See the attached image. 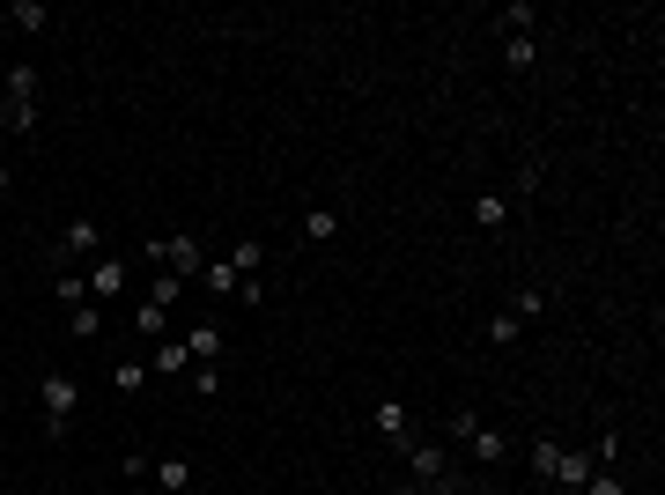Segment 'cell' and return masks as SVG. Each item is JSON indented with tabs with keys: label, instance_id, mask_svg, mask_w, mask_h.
Instances as JSON below:
<instances>
[{
	"label": "cell",
	"instance_id": "cell-32",
	"mask_svg": "<svg viewBox=\"0 0 665 495\" xmlns=\"http://www.w3.org/2000/svg\"><path fill=\"white\" fill-rule=\"evenodd\" d=\"M422 495H466V488H459V481H451V473H444V481H429Z\"/></svg>",
	"mask_w": 665,
	"mask_h": 495
},
{
	"label": "cell",
	"instance_id": "cell-5",
	"mask_svg": "<svg viewBox=\"0 0 665 495\" xmlns=\"http://www.w3.org/2000/svg\"><path fill=\"white\" fill-rule=\"evenodd\" d=\"M148 377H193V355H185V340H178V333L156 340V355H148Z\"/></svg>",
	"mask_w": 665,
	"mask_h": 495
},
{
	"label": "cell",
	"instance_id": "cell-28",
	"mask_svg": "<svg viewBox=\"0 0 665 495\" xmlns=\"http://www.w3.org/2000/svg\"><path fill=\"white\" fill-rule=\"evenodd\" d=\"M111 385H119V392H141V385H148V363H119V370H111Z\"/></svg>",
	"mask_w": 665,
	"mask_h": 495
},
{
	"label": "cell",
	"instance_id": "cell-3",
	"mask_svg": "<svg viewBox=\"0 0 665 495\" xmlns=\"http://www.w3.org/2000/svg\"><path fill=\"white\" fill-rule=\"evenodd\" d=\"M148 259H163V274H178V281H193L200 266H207L200 237H156V244H148Z\"/></svg>",
	"mask_w": 665,
	"mask_h": 495
},
{
	"label": "cell",
	"instance_id": "cell-19",
	"mask_svg": "<svg viewBox=\"0 0 665 495\" xmlns=\"http://www.w3.org/2000/svg\"><path fill=\"white\" fill-rule=\"evenodd\" d=\"M555 466H562V444H555V436H532V473L555 481Z\"/></svg>",
	"mask_w": 665,
	"mask_h": 495
},
{
	"label": "cell",
	"instance_id": "cell-15",
	"mask_svg": "<svg viewBox=\"0 0 665 495\" xmlns=\"http://www.w3.org/2000/svg\"><path fill=\"white\" fill-rule=\"evenodd\" d=\"M200 281H207L215 296H237V281H244V274H237L230 259H207V266H200Z\"/></svg>",
	"mask_w": 665,
	"mask_h": 495
},
{
	"label": "cell",
	"instance_id": "cell-33",
	"mask_svg": "<svg viewBox=\"0 0 665 495\" xmlns=\"http://www.w3.org/2000/svg\"><path fill=\"white\" fill-rule=\"evenodd\" d=\"M466 495H496V488H466Z\"/></svg>",
	"mask_w": 665,
	"mask_h": 495
},
{
	"label": "cell",
	"instance_id": "cell-14",
	"mask_svg": "<svg viewBox=\"0 0 665 495\" xmlns=\"http://www.w3.org/2000/svg\"><path fill=\"white\" fill-rule=\"evenodd\" d=\"M185 355H193V363H215L222 355V326H193L185 333Z\"/></svg>",
	"mask_w": 665,
	"mask_h": 495
},
{
	"label": "cell",
	"instance_id": "cell-12",
	"mask_svg": "<svg viewBox=\"0 0 665 495\" xmlns=\"http://www.w3.org/2000/svg\"><path fill=\"white\" fill-rule=\"evenodd\" d=\"M473 230H488V237L510 230V200L503 193H481V200H473Z\"/></svg>",
	"mask_w": 665,
	"mask_h": 495
},
{
	"label": "cell",
	"instance_id": "cell-22",
	"mask_svg": "<svg viewBox=\"0 0 665 495\" xmlns=\"http://www.w3.org/2000/svg\"><path fill=\"white\" fill-rule=\"evenodd\" d=\"M481 333H488V348H510V340H518L525 326H518V318H510V311H496V318H488Z\"/></svg>",
	"mask_w": 665,
	"mask_h": 495
},
{
	"label": "cell",
	"instance_id": "cell-16",
	"mask_svg": "<svg viewBox=\"0 0 665 495\" xmlns=\"http://www.w3.org/2000/svg\"><path fill=\"white\" fill-rule=\"evenodd\" d=\"M67 333H74V340H97V333H104V303H82V311H67Z\"/></svg>",
	"mask_w": 665,
	"mask_h": 495
},
{
	"label": "cell",
	"instance_id": "cell-18",
	"mask_svg": "<svg viewBox=\"0 0 665 495\" xmlns=\"http://www.w3.org/2000/svg\"><path fill=\"white\" fill-rule=\"evenodd\" d=\"M148 481H163L170 495H185V488H193V466H185V459H156V473H148Z\"/></svg>",
	"mask_w": 665,
	"mask_h": 495
},
{
	"label": "cell",
	"instance_id": "cell-23",
	"mask_svg": "<svg viewBox=\"0 0 665 495\" xmlns=\"http://www.w3.org/2000/svg\"><path fill=\"white\" fill-rule=\"evenodd\" d=\"M540 311H547V289H518V296H510V318H518V326L540 318Z\"/></svg>",
	"mask_w": 665,
	"mask_h": 495
},
{
	"label": "cell",
	"instance_id": "cell-24",
	"mask_svg": "<svg viewBox=\"0 0 665 495\" xmlns=\"http://www.w3.org/2000/svg\"><path fill=\"white\" fill-rule=\"evenodd\" d=\"M0 119H8V133H37V104H8L0 97Z\"/></svg>",
	"mask_w": 665,
	"mask_h": 495
},
{
	"label": "cell",
	"instance_id": "cell-26",
	"mask_svg": "<svg viewBox=\"0 0 665 495\" xmlns=\"http://www.w3.org/2000/svg\"><path fill=\"white\" fill-rule=\"evenodd\" d=\"M503 60H510V74H532V60H540V52H532V37H510Z\"/></svg>",
	"mask_w": 665,
	"mask_h": 495
},
{
	"label": "cell",
	"instance_id": "cell-1",
	"mask_svg": "<svg viewBox=\"0 0 665 495\" xmlns=\"http://www.w3.org/2000/svg\"><path fill=\"white\" fill-rule=\"evenodd\" d=\"M451 436H459L481 466H503V459H510V436H496L488 422H473V414H451Z\"/></svg>",
	"mask_w": 665,
	"mask_h": 495
},
{
	"label": "cell",
	"instance_id": "cell-34",
	"mask_svg": "<svg viewBox=\"0 0 665 495\" xmlns=\"http://www.w3.org/2000/svg\"><path fill=\"white\" fill-rule=\"evenodd\" d=\"M0 237H8V222H0Z\"/></svg>",
	"mask_w": 665,
	"mask_h": 495
},
{
	"label": "cell",
	"instance_id": "cell-6",
	"mask_svg": "<svg viewBox=\"0 0 665 495\" xmlns=\"http://www.w3.org/2000/svg\"><path fill=\"white\" fill-rule=\"evenodd\" d=\"M82 281H89V303H111V296L126 289V259H97Z\"/></svg>",
	"mask_w": 665,
	"mask_h": 495
},
{
	"label": "cell",
	"instance_id": "cell-13",
	"mask_svg": "<svg viewBox=\"0 0 665 495\" xmlns=\"http://www.w3.org/2000/svg\"><path fill=\"white\" fill-rule=\"evenodd\" d=\"M303 237H311V244H333V237H340V207H311V215H303Z\"/></svg>",
	"mask_w": 665,
	"mask_h": 495
},
{
	"label": "cell",
	"instance_id": "cell-29",
	"mask_svg": "<svg viewBox=\"0 0 665 495\" xmlns=\"http://www.w3.org/2000/svg\"><path fill=\"white\" fill-rule=\"evenodd\" d=\"M584 495H629V488H621V473H614V466H599L592 481H584Z\"/></svg>",
	"mask_w": 665,
	"mask_h": 495
},
{
	"label": "cell",
	"instance_id": "cell-8",
	"mask_svg": "<svg viewBox=\"0 0 665 495\" xmlns=\"http://www.w3.org/2000/svg\"><path fill=\"white\" fill-rule=\"evenodd\" d=\"M399 451H407V466H414V481H444V451H436V444H414V436H407V444H399Z\"/></svg>",
	"mask_w": 665,
	"mask_h": 495
},
{
	"label": "cell",
	"instance_id": "cell-25",
	"mask_svg": "<svg viewBox=\"0 0 665 495\" xmlns=\"http://www.w3.org/2000/svg\"><path fill=\"white\" fill-rule=\"evenodd\" d=\"M185 385H193L200 399H215V392H222V370H215V363H193V377H185Z\"/></svg>",
	"mask_w": 665,
	"mask_h": 495
},
{
	"label": "cell",
	"instance_id": "cell-20",
	"mask_svg": "<svg viewBox=\"0 0 665 495\" xmlns=\"http://www.w3.org/2000/svg\"><path fill=\"white\" fill-rule=\"evenodd\" d=\"M555 481H562V488H584V481H592V459H584V451H562Z\"/></svg>",
	"mask_w": 665,
	"mask_h": 495
},
{
	"label": "cell",
	"instance_id": "cell-7",
	"mask_svg": "<svg viewBox=\"0 0 665 495\" xmlns=\"http://www.w3.org/2000/svg\"><path fill=\"white\" fill-rule=\"evenodd\" d=\"M370 422H377V436H392V444H407V429H414V414L399 407V399H377L370 407Z\"/></svg>",
	"mask_w": 665,
	"mask_h": 495
},
{
	"label": "cell",
	"instance_id": "cell-27",
	"mask_svg": "<svg viewBox=\"0 0 665 495\" xmlns=\"http://www.w3.org/2000/svg\"><path fill=\"white\" fill-rule=\"evenodd\" d=\"M503 30L510 37H532V8H525V0H510V8H503Z\"/></svg>",
	"mask_w": 665,
	"mask_h": 495
},
{
	"label": "cell",
	"instance_id": "cell-11",
	"mask_svg": "<svg viewBox=\"0 0 665 495\" xmlns=\"http://www.w3.org/2000/svg\"><path fill=\"white\" fill-rule=\"evenodd\" d=\"M0 23L23 30V37H37V30H45V0H8V8H0Z\"/></svg>",
	"mask_w": 665,
	"mask_h": 495
},
{
	"label": "cell",
	"instance_id": "cell-9",
	"mask_svg": "<svg viewBox=\"0 0 665 495\" xmlns=\"http://www.w3.org/2000/svg\"><path fill=\"white\" fill-rule=\"evenodd\" d=\"M0 97H8V104H37V67L15 60L8 74H0Z\"/></svg>",
	"mask_w": 665,
	"mask_h": 495
},
{
	"label": "cell",
	"instance_id": "cell-31",
	"mask_svg": "<svg viewBox=\"0 0 665 495\" xmlns=\"http://www.w3.org/2000/svg\"><path fill=\"white\" fill-rule=\"evenodd\" d=\"M178 289H185L178 274H156V289H148V303H163V311H170V303H178Z\"/></svg>",
	"mask_w": 665,
	"mask_h": 495
},
{
	"label": "cell",
	"instance_id": "cell-4",
	"mask_svg": "<svg viewBox=\"0 0 665 495\" xmlns=\"http://www.w3.org/2000/svg\"><path fill=\"white\" fill-rule=\"evenodd\" d=\"M97 244H104V230H97V222H89V215H74L67 230H60V266L89 259V252H97Z\"/></svg>",
	"mask_w": 665,
	"mask_h": 495
},
{
	"label": "cell",
	"instance_id": "cell-21",
	"mask_svg": "<svg viewBox=\"0 0 665 495\" xmlns=\"http://www.w3.org/2000/svg\"><path fill=\"white\" fill-rule=\"evenodd\" d=\"M230 266H237V274H244V281H252V274H259V266H266V244H259V237H244V244H237V252H230Z\"/></svg>",
	"mask_w": 665,
	"mask_h": 495
},
{
	"label": "cell",
	"instance_id": "cell-2",
	"mask_svg": "<svg viewBox=\"0 0 665 495\" xmlns=\"http://www.w3.org/2000/svg\"><path fill=\"white\" fill-rule=\"evenodd\" d=\"M37 399H45V422H52V436H67V422H74V407H82V385H74L67 370H52L45 385H37Z\"/></svg>",
	"mask_w": 665,
	"mask_h": 495
},
{
	"label": "cell",
	"instance_id": "cell-30",
	"mask_svg": "<svg viewBox=\"0 0 665 495\" xmlns=\"http://www.w3.org/2000/svg\"><path fill=\"white\" fill-rule=\"evenodd\" d=\"M119 473H126V481H148V473H156V459H148V451H126Z\"/></svg>",
	"mask_w": 665,
	"mask_h": 495
},
{
	"label": "cell",
	"instance_id": "cell-10",
	"mask_svg": "<svg viewBox=\"0 0 665 495\" xmlns=\"http://www.w3.org/2000/svg\"><path fill=\"white\" fill-rule=\"evenodd\" d=\"M126 326L141 333V340H170V311H163V303H148V296H141V303H133V318H126Z\"/></svg>",
	"mask_w": 665,
	"mask_h": 495
},
{
	"label": "cell",
	"instance_id": "cell-17",
	"mask_svg": "<svg viewBox=\"0 0 665 495\" xmlns=\"http://www.w3.org/2000/svg\"><path fill=\"white\" fill-rule=\"evenodd\" d=\"M52 289H60V311H82V303H89V281L74 274V266H60V281H52Z\"/></svg>",
	"mask_w": 665,
	"mask_h": 495
}]
</instances>
